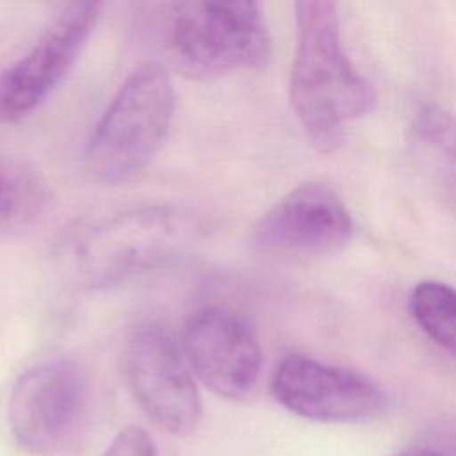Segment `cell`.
<instances>
[{
  "label": "cell",
  "mask_w": 456,
  "mask_h": 456,
  "mask_svg": "<svg viewBox=\"0 0 456 456\" xmlns=\"http://www.w3.org/2000/svg\"><path fill=\"white\" fill-rule=\"evenodd\" d=\"M123 367L134 399L148 419L171 435L191 433L201 395L180 340L159 319H142L126 333Z\"/></svg>",
  "instance_id": "cell-5"
},
{
  "label": "cell",
  "mask_w": 456,
  "mask_h": 456,
  "mask_svg": "<svg viewBox=\"0 0 456 456\" xmlns=\"http://www.w3.org/2000/svg\"><path fill=\"white\" fill-rule=\"evenodd\" d=\"M294 18L290 105L310 144L321 153H333L353 123L372 107L374 91L346 53L333 2H296Z\"/></svg>",
  "instance_id": "cell-1"
},
{
  "label": "cell",
  "mask_w": 456,
  "mask_h": 456,
  "mask_svg": "<svg viewBox=\"0 0 456 456\" xmlns=\"http://www.w3.org/2000/svg\"><path fill=\"white\" fill-rule=\"evenodd\" d=\"M408 308L417 326L438 347L456 356V287L422 280L411 289Z\"/></svg>",
  "instance_id": "cell-13"
},
{
  "label": "cell",
  "mask_w": 456,
  "mask_h": 456,
  "mask_svg": "<svg viewBox=\"0 0 456 456\" xmlns=\"http://www.w3.org/2000/svg\"><path fill=\"white\" fill-rule=\"evenodd\" d=\"M87 403V378L71 360H52L25 370L14 383L7 419L23 449L48 452L80 422Z\"/></svg>",
  "instance_id": "cell-9"
},
{
  "label": "cell",
  "mask_w": 456,
  "mask_h": 456,
  "mask_svg": "<svg viewBox=\"0 0 456 456\" xmlns=\"http://www.w3.org/2000/svg\"><path fill=\"white\" fill-rule=\"evenodd\" d=\"M180 346L192 374L214 394L246 399L262 370V349L249 324L224 306H205L191 314Z\"/></svg>",
  "instance_id": "cell-10"
},
{
  "label": "cell",
  "mask_w": 456,
  "mask_h": 456,
  "mask_svg": "<svg viewBox=\"0 0 456 456\" xmlns=\"http://www.w3.org/2000/svg\"><path fill=\"white\" fill-rule=\"evenodd\" d=\"M103 456H155V445L142 428L126 426L112 438Z\"/></svg>",
  "instance_id": "cell-14"
},
{
  "label": "cell",
  "mask_w": 456,
  "mask_h": 456,
  "mask_svg": "<svg viewBox=\"0 0 456 456\" xmlns=\"http://www.w3.org/2000/svg\"><path fill=\"white\" fill-rule=\"evenodd\" d=\"M166 48L191 78L258 69L271 57V34L255 2H178L167 5Z\"/></svg>",
  "instance_id": "cell-4"
},
{
  "label": "cell",
  "mask_w": 456,
  "mask_h": 456,
  "mask_svg": "<svg viewBox=\"0 0 456 456\" xmlns=\"http://www.w3.org/2000/svg\"><path fill=\"white\" fill-rule=\"evenodd\" d=\"M203 235L205 224L191 208L146 205L78 228L61 258L73 281L105 289L183 256Z\"/></svg>",
  "instance_id": "cell-2"
},
{
  "label": "cell",
  "mask_w": 456,
  "mask_h": 456,
  "mask_svg": "<svg viewBox=\"0 0 456 456\" xmlns=\"http://www.w3.org/2000/svg\"><path fill=\"white\" fill-rule=\"evenodd\" d=\"M48 201V187L32 166L0 153V233L27 230L43 216Z\"/></svg>",
  "instance_id": "cell-12"
},
{
  "label": "cell",
  "mask_w": 456,
  "mask_h": 456,
  "mask_svg": "<svg viewBox=\"0 0 456 456\" xmlns=\"http://www.w3.org/2000/svg\"><path fill=\"white\" fill-rule=\"evenodd\" d=\"M394 456H451L444 451H438L435 447H426V445H415V447H408L403 449L401 452L394 454Z\"/></svg>",
  "instance_id": "cell-15"
},
{
  "label": "cell",
  "mask_w": 456,
  "mask_h": 456,
  "mask_svg": "<svg viewBox=\"0 0 456 456\" xmlns=\"http://www.w3.org/2000/svg\"><path fill=\"white\" fill-rule=\"evenodd\" d=\"M354 223L340 196L326 183L306 182L269 207L251 230V246L271 256H321L340 251Z\"/></svg>",
  "instance_id": "cell-8"
},
{
  "label": "cell",
  "mask_w": 456,
  "mask_h": 456,
  "mask_svg": "<svg viewBox=\"0 0 456 456\" xmlns=\"http://www.w3.org/2000/svg\"><path fill=\"white\" fill-rule=\"evenodd\" d=\"M175 112V87L157 62L135 68L96 121L82 155L87 180L102 185L139 175L160 150Z\"/></svg>",
  "instance_id": "cell-3"
},
{
  "label": "cell",
  "mask_w": 456,
  "mask_h": 456,
  "mask_svg": "<svg viewBox=\"0 0 456 456\" xmlns=\"http://www.w3.org/2000/svg\"><path fill=\"white\" fill-rule=\"evenodd\" d=\"M271 394L285 410L315 422H369L387 410V394L370 376L299 353L276 363Z\"/></svg>",
  "instance_id": "cell-6"
},
{
  "label": "cell",
  "mask_w": 456,
  "mask_h": 456,
  "mask_svg": "<svg viewBox=\"0 0 456 456\" xmlns=\"http://www.w3.org/2000/svg\"><path fill=\"white\" fill-rule=\"evenodd\" d=\"M413 151L435 183L456 201V116L424 105L411 123Z\"/></svg>",
  "instance_id": "cell-11"
},
{
  "label": "cell",
  "mask_w": 456,
  "mask_h": 456,
  "mask_svg": "<svg viewBox=\"0 0 456 456\" xmlns=\"http://www.w3.org/2000/svg\"><path fill=\"white\" fill-rule=\"evenodd\" d=\"M102 12L98 2L61 5L34 46L0 73V119L20 121L64 80L86 48Z\"/></svg>",
  "instance_id": "cell-7"
}]
</instances>
